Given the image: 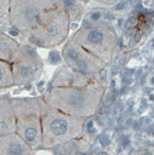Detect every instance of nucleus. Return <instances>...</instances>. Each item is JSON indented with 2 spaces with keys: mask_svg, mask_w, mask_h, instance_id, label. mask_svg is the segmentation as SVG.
<instances>
[{
  "mask_svg": "<svg viewBox=\"0 0 154 155\" xmlns=\"http://www.w3.org/2000/svg\"><path fill=\"white\" fill-rule=\"evenodd\" d=\"M41 124L43 145L52 148L76 137L82 129L77 116L67 114L41 101Z\"/></svg>",
  "mask_w": 154,
  "mask_h": 155,
  "instance_id": "nucleus-1",
  "label": "nucleus"
},
{
  "mask_svg": "<svg viewBox=\"0 0 154 155\" xmlns=\"http://www.w3.org/2000/svg\"><path fill=\"white\" fill-rule=\"evenodd\" d=\"M62 5L61 0H10V25L30 37L45 14Z\"/></svg>",
  "mask_w": 154,
  "mask_h": 155,
  "instance_id": "nucleus-2",
  "label": "nucleus"
},
{
  "mask_svg": "<svg viewBox=\"0 0 154 155\" xmlns=\"http://www.w3.org/2000/svg\"><path fill=\"white\" fill-rule=\"evenodd\" d=\"M17 120V134L33 150L43 145L41 124V101L36 98H15L10 101Z\"/></svg>",
  "mask_w": 154,
  "mask_h": 155,
  "instance_id": "nucleus-3",
  "label": "nucleus"
},
{
  "mask_svg": "<svg viewBox=\"0 0 154 155\" xmlns=\"http://www.w3.org/2000/svg\"><path fill=\"white\" fill-rule=\"evenodd\" d=\"M69 22L70 17L64 5L58 7L45 14L30 38L41 47L57 46L67 36Z\"/></svg>",
  "mask_w": 154,
  "mask_h": 155,
  "instance_id": "nucleus-4",
  "label": "nucleus"
},
{
  "mask_svg": "<svg viewBox=\"0 0 154 155\" xmlns=\"http://www.w3.org/2000/svg\"><path fill=\"white\" fill-rule=\"evenodd\" d=\"M45 101L64 114L85 116L89 110L90 93L85 88L54 87L48 91Z\"/></svg>",
  "mask_w": 154,
  "mask_h": 155,
  "instance_id": "nucleus-5",
  "label": "nucleus"
},
{
  "mask_svg": "<svg viewBox=\"0 0 154 155\" xmlns=\"http://www.w3.org/2000/svg\"><path fill=\"white\" fill-rule=\"evenodd\" d=\"M14 84L22 86L34 82L42 74L43 62L34 48L21 46L11 63Z\"/></svg>",
  "mask_w": 154,
  "mask_h": 155,
  "instance_id": "nucleus-6",
  "label": "nucleus"
},
{
  "mask_svg": "<svg viewBox=\"0 0 154 155\" xmlns=\"http://www.w3.org/2000/svg\"><path fill=\"white\" fill-rule=\"evenodd\" d=\"M63 57L67 64L71 66L75 72L87 74L90 73L91 67L88 57L86 55L85 48L78 44L69 42L63 48Z\"/></svg>",
  "mask_w": 154,
  "mask_h": 155,
  "instance_id": "nucleus-7",
  "label": "nucleus"
},
{
  "mask_svg": "<svg viewBox=\"0 0 154 155\" xmlns=\"http://www.w3.org/2000/svg\"><path fill=\"white\" fill-rule=\"evenodd\" d=\"M34 150L17 133L0 136V154L1 155H29Z\"/></svg>",
  "mask_w": 154,
  "mask_h": 155,
  "instance_id": "nucleus-8",
  "label": "nucleus"
},
{
  "mask_svg": "<svg viewBox=\"0 0 154 155\" xmlns=\"http://www.w3.org/2000/svg\"><path fill=\"white\" fill-rule=\"evenodd\" d=\"M17 132V120L10 101L0 98V136Z\"/></svg>",
  "mask_w": 154,
  "mask_h": 155,
  "instance_id": "nucleus-9",
  "label": "nucleus"
},
{
  "mask_svg": "<svg viewBox=\"0 0 154 155\" xmlns=\"http://www.w3.org/2000/svg\"><path fill=\"white\" fill-rule=\"evenodd\" d=\"M21 46L8 35L0 32V60L12 63L19 53Z\"/></svg>",
  "mask_w": 154,
  "mask_h": 155,
  "instance_id": "nucleus-10",
  "label": "nucleus"
},
{
  "mask_svg": "<svg viewBox=\"0 0 154 155\" xmlns=\"http://www.w3.org/2000/svg\"><path fill=\"white\" fill-rule=\"evenodd\" d=\"M14 86L11 63L0 60V88Z\"/></svg>",
  "mask_w": 154,
  "mask_h": 155,
  "instance_id": "nucleus-11",
  "label": "nucleus"
},
{
  "mask_svg": "<svg viewBox=\"0 0 154 155\" xmlns=\"http://www.w3.org/2000/svg\"><path fill=\"white\" fill-rule=\"evenodd\" d=\"M10 0H0V24H10Z\"/></svg>",
  "mask_w": 154,
  "mask_h": 155,
  "instance_id": "nucleus-12",
  "label": "nucleus"
},
{
  "mask_svg": "<svg viewBox=\"0 0 154 155\" xmlns=\"http://www.w3.org/2000/svg\"><path fill=\"white\" fill-rule=\"evenodd\" d=\"M61 55L59 54L58 51H51L49 54V61L53 64H57L58 62L61 61Z\"/></svg>",
  "mask_w": 154,
  "mask_h": 155,
  "instance_id": "nucleus-13",
  "label": "nucleus"
},
{
  "mask_svg": "<svg viewBox=\"0 0 154 155\" xmlns=\"http://www.w3.org/2000/svg\"><path fill=\"white\" fill-rule=\"evenodd\" d=\"M99 141L103 147H107L110 144V139L108 135L106 134H100L99 136Z\"/></svg>",
  "mask_w": 154,
  "mask_h": 155,
  "instance_id": "nucleus-14",
  "label": "nucleus"
},
{
  "mask_svg": "<svg viewBox=\"0 0 154 155\" xmlns=\"http://www.w3.org/2000/svg\"><path fill=\"white\" fill-rule=\"evenodd\" d=\"M100 18V12H94L92 13V15H91V19L93 21H97Z\"/></svg>",
  "mask_w": 154,
  "mask_h": 155,
  "instance_id": "nucleus-15",
  "label": "nucleus"
},
{
  "mask_svg": "<svg viewBox=\"0 0 154 155\" xmlns=\"http://www.w3.org/2000/svg\"><path fill=\"white\" fill-rule=\"evenodd\" d=\"M125 8V2H121V3H119L118 5H116L115 9L120 10V9H123V8Z\"/></svg>",
  "mask_w": 154,
  "mask_h": 155,
  "instance_id": "nucleus-16",
  "label": "nucleus"
},
{
  "mask_svg": "<svg viewBox=\"0 0 154 155\" xmlns=\"http://www.w3.org/2000/svg\"><path fill=\"white\" fill-rule=\"evenodd\" d=\"M131 78L130 77H127V76H125L124 78H123V84H129L130 83H131Z\"/></svg>",
  "mask_w": 154,
  "mask_h": 155,
  "instance_id": "nucleus-17",
  "label": "nucleus"
},
{
  "mask_svg": "<svg viewBox=\"0 0 154 155\" xmlns=\"http://www.w3.org/2000/svg\"><path fill=\"white\" fill-rule=\"evenodd\" d=\"M141 40V35H139V34H137V35H135V37H134V42L136 44V43H138L139 41Z\"/></svg>",
  "mask_w": 154,
  "mask_h": 155,
  "instance_id": "nucleus-18",
  "label": "nucleus"
},
{
  "mask_svg": "<svg viewBox=\"0 0 154 155\" xmlns=\"http://www.w3.org/2000/svg\"><path fill=\"white\" fill-rule=\"evenodd\" d=\"M125 76H127V77H130L132 74H133V70H127L126 72H125Z\"/></svg>",
  "mask_w": 154,
  "mask_h": 155,
  "instance_id": "nucleus-19",
  "label": "nucleus"
},
{
  "mask_svg": "<svg viewBox=\"0 0 154 155\" xmlns=\"http://www.w3.org/2000/svg\"><path fill=\"white\" fill-rule=\"evenodd\" d=\"M93 125H94V123H93V121H89V122L87 123V129H91V128H93Z\"/></svg>",
  "mask_w": 154,
  "mask_h": 155,
  "instance_id": "nucleus-20",
  "label": "nucleus"
},
{
  "mask_svg": "<svg viewBox=\"0 0 154 155\" xmlns=\"http://www.w3.org/2000/svg\"><path fill=\"white\" fill-rule=\"evenodd\" d=\"M100 77H101L102 80H105V78H106V72L104 71V70L100 73Z\"/></svg>",
  "mask_w": 154,
  "mask_h": 155,
  "instance_id": "nucleus-21",
  "label": "nucleus"
},
{
  "mask_svg": "<svg viewBox=\"0 0 154 155\" xmlns=\"http://www.w3.org/2000/svg\"><path fill=\"white\" fill-rule=\"evenodd\" d=\"M136 2H137V0H128V3H129V5H130V6H134V5H136Z\"/></svg>",
  "mask_w": 154,
  "mask_h": 155,
  "instance_id": "nucleus-22",
  "label": "nucleus"
},
{
  "mask_svg": "<svg viewBox=\"0 0 154 155\" xmlns=\"http://www.w3.org/2000/svg\"><path fill=\"white\" fill-rule=\"evenodd\" d=\"M129 22H130L131 24H135V23L136 22V19L135 17H132V18L129 19Z\"/></svg>",
  "mask_w": 154,
  "mask_h": 155,
  "instance_id": "nucleus-23",
  "label": "nucleus"
},
{
  "mask_svg": "<svg viewBox=\"0 0 154 155\" xmlns=\"http://www.w3.org/2000/svg\"><path fill=\"white\" fill-rule=\"evenodd\" d=\"M119 25H120V27H124V21L123 19L119 20Z\"/></svg>",
  "mask_w": 154,
  "mask_h": 155,
  "instance_id": "nucleus-24",
  "label": "nucleus"
},
{
  "mask_svg": "<svg viewBox=\"0 0 154 155\" xmlns=\"http://www.w3.org/2000/svg\"><path fill=\"white\" fill-rule=\"evenodd\" d=\"M151 46H152V48H154V38L151 40Z\"/></svg>",
  "mask_w": 154,
  "mask_h": 155,
  "instance_id": "nucleus-25",
  "label": "nucleus"
},
{
  "mask_svg": "<svg viewBox=\"0 0 154 155\" xmlns=\"http://www.w3.org/2000/svg\"><path fill=\"white\" fill-rule=\"evenodd\" d=\"M150 82H151V84H154V76L151 78V81H150Z\"/></svg>",
  "mask_w": 154,
  "mask_h": 155,
  "instance_id": "nucleus-26",
  "label": "nucleus"
},
{
  "mask_svg": "<svg viewBox=\"0 0 154 155\" xmlns=\"http://www.w3.org/2000/svg\"><path fill=\"white\" fill-rule=\"evenodd\" d=\"M150 100H154V96H150Z\"/></svg>",
  "mask_w": 154,
  "mask_h": 155,
  "instance_id": "nucleus-27",
  "label": "nucleus"
},
{
  "mask_svg": "<svg viewBox=\"0 0 154 155\" xmlns=\"http://www.w3.org/2000/svg\"><path fill=\"white\" fill-rule=\"evenodd\" d=\"M153 62H154V59H153Z\"/></svg>",
  "mask_w": 154,
  "mask_h": 155,
  "instance_id": "nucleus-28",
  "label": "nucleus"
},
{
  "mask_svg": "<svg viewBox=\"0 0 154 155\" xmlns=\"http://www.w3.org/2000/svg\"><path fill=\"white\" fill-rule=\"evenodd\" d=\"M153 136H154V132H153Z\"/></svg>",
  "mask_w": 154,
  "mask_h": 155,
  "instance_id": "nucleus-29",
  "label": "nucleus"
},
{
  "mask_svg": "<svg viewBox=\"0 0 154 155\" xmlns=\"http://www.w3.org/2000/svg\"><path fill=\"white\" fill-rule=\"evenodd\" d=\"M0 32H1V29H0Z\"/></svg>",
  "mask_w": 154,
  "mask_h": 155,
  "instance_id": "nucleus-30",
  "label": "nucleus"
}]
</instances>
